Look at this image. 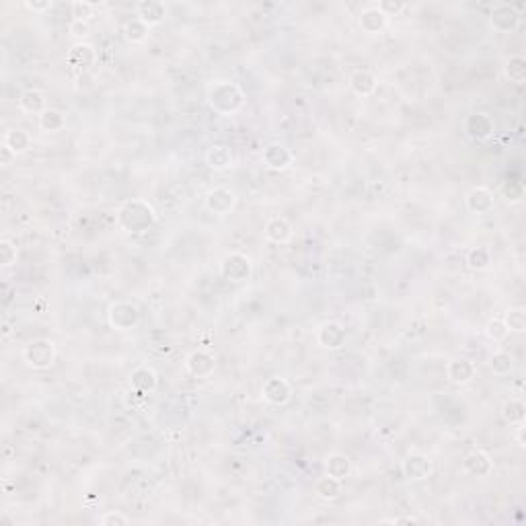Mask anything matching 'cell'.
<instances>
[{"label":"cell","mask_w":526,"mask_h":526,"mask_svg":"<svg viewBox=\"0 0 526 526\" xmlns=\"http://www.w3.org/2000/svg\"><path fill=\"white\" fill-rule=\"evenodd\" d=\"M25 6L33 13H44V11H50L52 8V0H44V2H37V0H27Z\"/></svg>","instance_id":"obj_40"},{"label":"cell","mask_w":526,"mask_h":526,"mask_svg":"<svg viewBox=\"0 0 526 526\" xmlns=\"http://www.w3.org/2000/svg\"><path fill=\"white\" fill-rule=\"evenodd\" d=\"M325 473L331 475V477H338V479H345L352 475V461L347 454H342V452H333L325 458Z\"/></svg>","instance_id":"obj_28"},{"label":"cell","mask_w":526,"mask_h":526,"mask_svg":"<svg viewBox=\"0 0 526 526\" xmlns=\"http://www.w3.org/2000/svg\"><path fill=\"white\" fill-rule=\"evenodd\" d=\"M68 64L75 68V70H89L91 66H95L97 62V52L91 44L86 41H77L70 50H68V56H66Z\"/></svg>","instance_id":"obj_16"},{"label":"cell","mask_w":526,"mask_h":526,"mask_svg":"<svg viewBox=\"0 0 526 526\" xmlns=\"http://www.w3.org/2000/svg\"><path fill=\"white\" fill-rule=\"evenodd\" d=\"M0 153H2V167H8V165H11V160L15 158V155H13V153H11V150H8V148L4 146V144H2Z\"/></svg>","instance_id":"obj_44"},{"label":"cell","mask_w":526,"mask_h":526,"mask_svg":"<svg viewBox=\"0 0 526 526\" xmlns=\"http://www.w3.org/2000/svg\"><path fill=\"white\" fill-rule=\"evenodd\" d=\"M503 325L508 331H514V333H522L526 329V309L522 307H512L506 311L503 315Z\"/></svg>","instance_id":"obj_34"},{"label":"cell","mask_w":526,"mask_h":526,"mask_svg":"<svg viewBox=\"0 0 526 526\" xmlns=\"http://www.w3.org/2000/svg\"><path fill=\"white\" fill-rule=\"evenodd\" d=\"M115 220L124 233L144 235L157 224V210L150 202L142 198H132L117 208Z\"/></svg>","instance_id":"obj_1"},{"label":"cell","mask_w":526,"mask_h":526,"mask_svg":"<svg viewBox=\"0 0 526 526\" xmlns=\"http://www.w3.org/2000/svg\"><path fill=\"white\" fill-rule=\"evenodd\" d=\"M263 399L274 407H284L292 399V385L284 376H271L263 383Z\"/></svg>","instance_id":"obj_10"},{"label":"cell","mask_w":526,"mask_h":526,"mask_svg":"<svg viewBox=\"0 0 526 526\" xmlns=\"http://www.w3.org/2000/svg\"><path fill=\"white\" fill-rule=\"evenodd\" d=\"M72 17L79 23H86L91 17H95V4L86 0H77L72 2Z\"/></svg>","instance_id":"obj_37"},{"label":"cell","mask_w":526,"mask_h":526,"mask_svg":"<svg viewBox=\"0 0 526 526\" xmlns=\"http://www.w3.org/2000/svg\"><path fill=\"white\" fill-rule=\"evenodd\" d=\"M130 387L132 391H138V393H155L158 387L157 372L150 368V366H138V368H134L130 374Z\"/></svg>","instance_id":"obj_20"},{"label":"cell","mask_w":526,"mask_h":526,"mask_svg":"<svg viewBox=\"0 0 526 526\" xmlns=\"http://www.w3.org/2000/svg\"><path fill=\"white\" fill-rule=\"evenodd\" d=\"M463 469H465V473L471 475V477H481L483 479V477H489V475L494 473V461H492V456L483 448H473L465 456Z\"/></svg>","instance_id":"obj_14"},{"label":"cell","mask_w":526,"mask_h":526,"mask_svg":"<svg viewBox=\"0 0 526 526\" xmlns=\"http://www.w3.org/2000/svg\"><path fill=\"white\" fill-rule=\"evenodd\" d=\"M492 259H494V255H492L489 247H483V245L473 247V249L467 253V265H469L471 269H475V271H485V269L492 265Z\"/></svg>","instance_id":"obj_32"},{"label":"cell","mask_w":526,"mask_h":526,"mask_svg":"<svg viewBox=\"0 0 526 526\" xmlns=\"http://www.w3.org/2000/svg\"><path fill=\"white\" fill-rule=\"evenodd\" d=\"M2 144H4L15 157H19V155H25L27 150L31 148L33 138H31V134L27 130H23V128H11V130L4 134Z\"/></svg>","instance_id":"obj_23"},{"label":"cell","mask_w":526,"mask_h":526,"mask_svg":"<svg viewBox=\"0 0 526 526\" xmlns=\"http://www.w3.org/2000/svg\"><path fill=\"white\" fill-rule=\"evenodd\" d=\"M508 200H510L512 204H514V202H520V200H522V185L510 181V193H508Z\"/></svg>","instance_id":"obj_41"},{"label":"cell","mask_w":526,"mask_h":526,"mask_svg":"<svg viewBox=\"0 0 526 526\" xmlns=\"http://www.w3.org/2000/svg\"><path fill=\"white\" fill-rule=\"evenodd\" d=\"M525 423H520V425H516V442H518V447H526V440H525Z\"/></svg>","instance_id":"obj_43"},{"label":"cell","mask_w":526,"mask_h":526,"mask_svg":"<svg viewBox=\"0 0 526 526\" xmlns=\"http://www.w3.org/2000/svg\"><path fill=\"white\" fill-rule=\"evenodd\" d=\"M501 418L510 425H520L526 420V405L522 399L518 397H510L508 401H503L501 405Z\"/></svg>","instance_id":"obj_27"},{"label":"cell","mask_w":526,"mask_h":526,"mask_svg":"<svg viewBox=\"0 0 526 526\" xmlns=\"http://www.w3.org/2000/svg\"><path fill=\"white\" fill-rule=\"evenodd\" d=\"M17 257H19L17 245H15L13 240H8V238H2V240H0V263H2V267L15 265Z\"/></svg>","instance_id":"obj_35"},{"label":"cell","mask_w":526,"mask_h":526,"mask_svg":"<svg viewBox=\"0 0 526 526\" xmlns=\"http://www.w3.org/2000/svg\"><path fill=\"white\" fill-rule=\"evenodd\" d=\"M70 31H72V35H77V37H86V35H89V25H86V23L75 21V23L70 25Z\"/></svg>","instance_id":"obj_42"},{"label":"cell","mask_w":526,"mask_h":526,"mask_svg":"<svg viewBox=\"0 0 526 526\" xmlns=\"http://www.w3.org/2000/svg\"><path fill=\"white\" fill-rule=\"evenodd\" d=\"M206 165L212 171H226L233 167V153L224 144H214L206 153Z\"/></svg>","instance_id":"obj_26"},{"label":"cell","mask_w":526,"mask_h":526,"mask_svg":"<svg viewBox=\"0 0 526 526\" xmlns=\"http://www.w3.org/2000/svg\"><path fill=\"white\" fill-rule=\"evenodd\" d=\"M206 101L218 115H235L247 103V95L237 82L218 79L206 86Z\"/></svg>","instance_id":"obj_2"},{"label":"cell","mask_w":526,"mask_h":526,"mask_svg":"<svg viewBox=\"0 0 526 526\" xmlns=\"http://www.w3.org/2000/svg\"><path fill=\"white\" fill-rule=\"evenodd\" d=\"M345 340H347L345 327L338 321H327L316 329V343L323 349H340L345 345Z\"/></svg>","instance_id":"obj_13"},{"label":"cell","mask_w":526,"mask_h":526,"mask_svg":"<svg viewBox=\"0 0 526 526\" xmlns=\"http://www.w3.org/2000/svg\"><path fill=\"white\" fill-rule=\"evenodd\" d=\"M489 370L496 374V376H508L512 370H514V358L510 352H503V349H498L489 356Z\"/></svg>","instance_id":"obj_31"},{"label":"cell","mask_w":526,"mask_h":526,"mask_svg":"<svg viewBox=\"0 0 526 526\" xmlns=\"http://www.w3.org/2000/svg\"><path fill=\"white\" fill-rule=\"evenodd\" d=\"M315 494L316 498L325 501H333L338 500L343 494V481L338 479V477H331V475H323L319 477L315 483Z\"/></svg>","instance_id":"obj_25"},{"label":"cell","mask_w":526,"mask_h":526,"mask_svg":"<svg viewBox=\"0 0 526 526\" xmlns=\"http://www.w3.org/2000/svg\"><path fill=\"white\" fill-rule=\"evenodd\" d=\"M387 17H397L399 13H403L405 11V2H401V0H380L378 4H376Z\"/></svg>","instance_id":"obj_39"},{"label":"cell","mask_w":526,"mask_h":526,"mask_svg":"<svg viewBox=\"0 0 526 526\" xmlns=\"http://www.w3.org/2000/svg\"><path fill=\"white\" fill-rule=\"evenodd\" d=\"M237 206V193L231 187H214L206 193V210L214 216H226Z\"/></svg>","instance_id":"obj_9"},{"label":"cell","mask_w":526,"mask_h":526,"mask_svg":"<svg viewBox=\"0 0 526 526\" xmlns=\"http://www.w3.org/2000/svg\"><path fill=\"white\" fill-rule=\"evenodd\" d=\"M136 13L138 19L144 21L146 25H158L165 17H167V6L158 0H142L136 4Z\"/></svg>","instance_id":"obj_22"},{"label":"cell","mask_w":526,"mask_h":526,"mask_svg":"<svg viewBox=\"0 0 526 526\" xmlns=\"http://www.w3.org/2000/svg\"><path fill=\"white\" fill-rule=\"evenodd\" d=\"M19 107L21 111L31 113V115H41L48 109V99L46 93L39 89H25L19 97Z\"/></svg>","instance_id":"obj_24"},{"label":"cell","mask_w":526,"mask_h":526,"mask_svg":"<svg viewBox=\"0 0 526 526\" xmlns=\"http://www.w3.org/2000/svg\"><path fill=\"white\" fill-rule=\"evenodd\" d=\"M358 23H360V29H362L364 33H368V35H378V33H383V31L387 29V25H389V17H387L376 4H372V6H366V8L360 13Z\"/></svg>","instance_id":"obj_18"},{"label":"cell","mask_w":526,"mask_h":526,"mask_svg":"<svg viewBox=\"0 0 526 526\" xmlns=\"http://www.w3.org/2000/svg\"><path fill=\"white\" fill-rule=\"evenodd\" d=\"M465 204H467V210L475 214V216H487L496 208V198H494L492 189H487L483 185H477L467 193Z\"/></svg>","instance_id":"obj_11"},{"label":"cell","mask_w":526,"mask_h":526,"mask_svg":"<svg viewBox=\"0 0 526 526\" xmlns=\"http://www.w3.org/2000/svg\"><path fill=\"white\" fill-rule=\"evenodd\" d=\"M68 120H66V113L60 111V109H53V107H48L41 115H39V128L46 134H56V132H62L66 128Z\"/></svg>","instance_id":"obj_30"},{"label":"cell","mask_w":526,"mask_h":526,"mask_svg":"<svg viewBox=\"0 0 526 526\" xmlns=\"http://www.w3.org/2000/svg\"><path fill=\"white\" fill-rule=\"evenodd\" d=\"M262 158L263 165H265L269 171H278V173H280V171H286L290 165H292V153H290L284 144H278V142L265 146V148H263Z\"/></svg>","instance_id":"obj_17"},{"label":"cell","mask_w":526,"mask_h":526,"mask_svg":"<svg viewBox=\"0 0 526 526\" xmlns=\"http://www.w3.org/2000/svg\"><path fill=\"white\" fill-rule=\"evenodd\" d=\"M185 370L193 378H210L216 370V358L206 349H193L185 358Z\"/></svg>","instance_id":"obj_12"},{"label":"cell","mask_w":526,"mask_h":526,"mask_svg":"<svg viewBox=\"0 0 526 526\" xmlns=\"http://www.w3.org/2000/svg\"><path fill=\"white\" fill-rule=\"evenodd\" d=\"M220 276L231 284H243L253 276V262L240 251H231L220 262Z\"/></svg>","instance_id":"obj_3"},{"label":"cell","mask_w":526,"mask_h":526,"mask_svg":"<svg viewBox=\"0 0 526 526\" xmlns=\"http://www.w3.org/2000/svg\"><path fill=\"white\" fill-rule=\"evenodd\" d=\"M465 134L475 140V142H485L489 140L494 134H496V122L489 113H483V111H477V113H471L465 117Z\"/></svg>","instance_id":"obj_6"},{"label":"cell","mask_w":526,"mask_h":526,"mask_svg":"<svg viewBox=\"0 0 526 526\" xmlns=\"http://www.w3.org/2000/svg\"><path fill=\"white\" fill-rule=\"evenodd\" d=\"M349 89L354 95L358 97H370L376 93L378 89V79L370 72V70H356L352 77H349Z\"/></svg>","instance_id":"obj_21"},{"label":"cell","mask_w":526,"mask_h":526,"mask_svg":"<svg viewBox=\"0 0 526 526\" xmlns=\"http://www.w3.org/2000/svg\"><path fill=\"white\" fill-rule=\"evenodd\" d=\"M56 343L52 340H33L25 345L23 349V360L29 368L33 370H48L52 368L56 362Z\"/></svg>","instance_id":"obj_4"},{"label":"cell","mask_w":526,"mask_h":526,"mask_svg":"<svg viewBox=\"0 0 526 526\" xmlns=\"http://www.w3.org/2000/svg\"><path fill=\"white\" fill-rule=\"evenodd\" d=\"M150 35V25H146L144 21H140L138 17L128 21L124 25V37L130 41V44H144Z\"/></svg>","instance_id":"obj_33"},{"label":"cell","mask_w":526,"mask_h":526,"mask_svg":"<svg viewBox=\"0 0 526 526\" xmlns=\"http://www.w3.org/2000/svg\"><path fill=\"white\" fill-rule=\"evenodd\" d=\"M489 23L498 33H512L520 25V13L512 4L498 2V4H494V8L489 13Z\"/></svg>","instance_id":"obj_8"},{"label":"cell","mask_w":526,"mask_h":526,"mask_svg":"<svg viewBox=\"0 0 526 526\" xmlns=\"http://www.w3.org/2000/svg\"><path fill=\"white\" fill-rule=\"evenodd\" d=\"M401 473L409 481H423L434 473V463L428 454L421 452H409L401 461Z\"/></svg>","instance_id":"obj_7"},{"label":"cell","mask_w":526,"mask_h":526,"mask_svg":"<svg viewBox=\"0 0 526 526\" xmlns=\"http://www.w3.org/2000/svg\"><path fill=\"white\" fill-rule=\"evenodd\" d=\"M107 321L115 331H132L140 323V309L134 302L117 300L107 309Z\"/></svg>","instance_id":"obj_5"},{"label":"cell","mask_w":526,"mask_h":526,"mask_svg":"<svg viewBox=\"0 0 526 526\" xmlns=\"http://www.w3.org/2000/svg\"><path fill=\"white\" fill-rule=\"evenodd\" d=\"M477 374V366L469 358H452L447 364V378L452 385H469Z\"/></svg>","instance_id":"obj_15"},{"label":"cell","mask_w":526,"mask_h":526,"mask_svg":"<svg viewBox=\"0 0 526 526\" xmlns=\"http://www.w3.org/2000/svg\"><path fill=\"white\" fill-rule=\"evenodd\" d=\"M508 333H510V331L506 329V325H503L501 319H492V321L485 325V338H487L489 342H503V340L508 338Z\"/></svg>","instance_id":"obj_36"},{"label":"cell","mask_w":526,"mask_h":526,"mask_svg":"<svg viewBox=\"0 0 526 526\" xmlns=\"http://www.w3.org/2000/svg\"><path fill=\"white\" fill-rule=\"evenodd\" d=\"M99 525L101 526H128L130 525V518L122 512H107L99 518Z\"/></svg>","instance_id":"obj_38"},{"label":"cell","mask_w":526,"mask_h":526,"mask_svg":"<svg viewBox=\"0 0 526 526\" xmlns=\"http://www.w3.org/2000/svg\"><path fill=\"white\" fill-rule=\"evenodd\" d=\"M2 335H4V338L11 335V325H8L6 321H2Z\"/></svg>","instance_id":"obj_45"},{"label":"cell","mask_w":526,"mask_h":526,"mask_svg":"<svg viewBox=\"0 0 526 526\" xmlns=\"http://www.w3.org/2000/svg\"><path fill=\"white\" fill-rule=\"evenodd\" d=\"M263 235H265V238H267L269 243L284 245V243H288L290 238H292L294 229H292V224H290L284 216H271V218L265 222Z\"/></svg>","instance_id":"obj_19"},{"label":"cell","mask_w":526,"mask_h":526,"mask_svg":"<svg viewBox=\"0 0 526 526\" xmlns=\"http://www.w3.org/2000/svg\"><path fill=\"white\" fill-rule=\"evenodd\" d=\"M503 77L510 82L522 84L526 80V58L522 53H512L503 62Z\"/></svg>","instance_id":"obj_29"}]
</instances>
